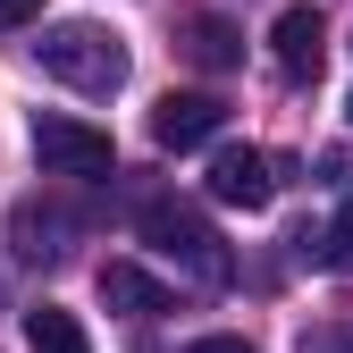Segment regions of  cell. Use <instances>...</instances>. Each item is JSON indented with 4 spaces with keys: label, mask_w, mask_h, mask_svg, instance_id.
<instances>
[{
    "label": "cell",
    "mask_w": 353,
    "mask_h": 353,
    "mask_svg": "<svg viewBox=\"0 0 353 353\" xmlns=\"http://www.w3.org/2000/svg\"><path fill=\"white\" fill-rule=\"evenodd\" d=\"M135 228H143V244H152L160 261H176L185 278H202V286H228V278H236V261H228V244H219V228H210V219H202L194 202L152 194Z\"/></svg>",
    "instance_id": "cell-1"
},
{
    "label": "cell",
    "mask_w": 353,
    "mask_h": 353,
    "mask_svg": "<svg viewBox=\"0 0 353 353\" xmlns=\"http://www.w3.org/2000/svg\"><path fill=\"white\" fill-rule=\"evenodd\" d=\"M34 59H42V76L76 84V93H118V84H126V42L110 26H93V17L51 26V34L34 42Z\"/></svg>",
    "instance_id": "cell-2"
},
{
    "label": "cell",
    "mask_w": 353,
    "mask_h": 353,
    "mask_svg": "<svg viewBox=\"0 0 353 353\" xmlns=\"http://www.w3.org/2000/svg\"><path fill=\"white\" fill-rule=\"evenodd\" d=\"M34 160H42V176H110L118 168L101 126L59 118V110H34Z\"/></svg>",
    "instance_id": "cell-3"
},
{
    "label": "cell",
    "mask_w": 353,
    "mask_h": 353,
    "mask_svg": "<svg viewBox=\"0 0 353 353\" xmlns=\"http://www.w3.org/2000/svg\"><path fill=\"white\" fill-rule=\"evenodd\" d=\"M210 202H228V210H270V202H278V160L252 152V143L210 152Z\"/></svg>",
    "instance_id": "cell-4"
},
{
    "label": "cell",
    "mask_w": 353,
    "mask_h": 353,
    "mask_svg": "<svg viewBox=\"0 0 353 353\" xmlns=\"http://www.w3.org/2000/svg\"><path fill=\"white\" fill-rule=\"evenodd\" d=\"M219 126H228V101L219 93H160L152 101V143L160 152H202Z\"/></svg>",
    "instance_id": "cell-5"
},
{
    "label": "cell",
    "mask_w": 353,
    "mask_h": 353,
    "mask_svg": "<svg viewBox=\"0 0 353 353\" xmlns=\"http://www.w3.org/2000/svg\"><path fill=\"white\" fill-rule=\"evenodd\" d=\"M270 51H278V68H286L294 84H312V76H320V51H328V17L312 9V0H303V9H278Z\"/></svg>",
    "instance_id": "cell-6"
},
{
    "label": "cell",
    "mask_w": 353,
    "mask_h": 353,
    "mask_svg": "<svg viewBox=\"0 0 353 353\" xmlns=\"http://www.w3.org/2000/svg\"><path fill=\"white\" fill-rule=\"evenodd\" d=\"M176 51H185L194 68H210V76H228L244 59V34L228 17H210V9H185V17H176Z\"/></svg>",
    "instance_id": "cell-7"
},
{
    "label": "cell",
    "mask_w": 353,
    "mask_h": 353,
    "mask_svg": "<svg viewBox=\"0 0 353 353\" xmlns=\"http://www.w3.org/2000/svg\"><path fill=\"white\" fill-rule=\"evenodd\" d=\"M101 303L126 320H152V312H168V286L152 270H135V261H101Z\"/></svg>",
    "instance_id": "cell-8"
},
{
    "label": "cell",
    "mask_w": 353,
    "mask_h": 353,
    "mask_svg": "<svg viewBox=\"0 0 353 353\" xmlns=\"http://www.w3.org/2000/svg\"><path fill=\"white\" fill-rule=\"evenodd\" d=\"M26 345H34V353H93L84 320L59 312V303H34V312H26Z\"/></svg>",
    "instance_id": "cell-9"
},
{
    "label": "cell",
    "mask_w": 353,
    "mask_h": 353,
    "mask_svg": "<svg viewBox=\"0 0 353 353\" xmlns=\"http://www.w3.org/2000/svg\"><path fill=\"white\" fill-rule=\"evenodd\" d=\"M303 244V261H312V270H353V185H345V210L328 219L320 236H294Z\"/></svg>",
    "instance_id": "cell-10"
},
{
    "label": "cell",
    "mask_w": 353,
    "mask_h": 353,
    "mask_svg": "<svg viewBox=\"0 0 353 353\" xmlns=\"http://www.w3.org/2000/svg\"><path fill=\"white\" fill-rule=\"evenodd\" d=\"M26 17H42V0H0V34H9V26H26Z\"/></svg>",
    "instance_id": "cell-11"
},
{
    "label": "cell",
    "mask_w": 353,
    "mask_h": 353,
    "mask_svg": "<svg viewBox=\"0 0 353 353\" xmlns=\"http://www.w3.org/2000/svg\"><path fill=\"white\" fill-rule=\"evenodd\" d=\"M185 353H252V345H244V336H194Z\"/></svg>",
    "instance_id": "cell-12"
},
{
    "label": "cell",
    "mask_w": 353,
    "mask_h": 353,
    "mask_svg": "<svg viewBox=\"0 0 353 353\" xmlns=\"http://www.w3.org/2000/svg\"><path fill=\"white\" fill-rule=\"evenodd\" d=\"M345 118H353V93H345Z\"/></svg>",
    "instance_id": "cell-13"
}]
</instances>
